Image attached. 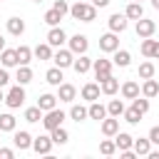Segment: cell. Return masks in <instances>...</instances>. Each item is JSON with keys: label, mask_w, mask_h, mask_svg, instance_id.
<instances>
[{"label": "cell", "mask_w": 159, "mask_h": 159, "mask_svg": "<svg viewBox=\"0 0 159 159\" xmlns=\"http://www.w3.org/2000/svg\"><path fill=\"white\" fill-rule=\"evenodd\" d=\"M70 15L75 20H82V22H92L97 17V7L92 2H84V0H77L72 7H70Z\"/></svg>", "instance_id": "6da1fadb"}, {"label": "cell", "mask_w": 159, "mask_h": 159, "mask_svg": "<svg viewBox=\"0 0 159 159\" xmlns=\"http://www.w3.org/2000/svg\"><path fill=\"white\" fill-rule=\"evenodd\" d=\"M42 124H45V129L47 132H52V129H57V127H62V122H65V112L62 109H50V112H45V117L40 119Z\"/></svg>", "instance_id": "7a4b0ae2"}, {"label": "cell", "mask_w": 159, "mask_h": 159, "mask_svg": "<svg viewBox=\"0 0 159 159\" xmlns=\"http://www.w3.org/2000/svg\"><path fill=\"white\" fill-rule=\"evenodd\" d=\"M22 102H25V89H22V84H15V87L7 92V97H5V104H7L10 109H17Z\"/></svg>", "instance_id": "3957f363"}, {"label": "cell", "mask_w": 159, "mask_h": 159, "mask_svg": "<svg viewBox=\"0 0 159 159\" xmlns=\"http://www.w3.org/2000/svg\"><path fill=\"white\" fill-rule=\"evenodd\" d=\"M117 47H119V37H117V32L109 30L107 35L99 37V50H102V52H114Z\"/></svg>", "instance_id": "277c9868"}, {"label": "cell", "mask_w": 159, "mask_h": 159, "mask_svg": "<svg viewBox=\"0 0 159 159\" xmlns=\"http://www.w3.org/2000/svg\"><path fill=\"white\" fill-rule=\"evenodd\" d=\"M157 30V22L154 20H147V17H139L137 20V37H152Z\"/></svg>", "instance_id": "5b68a950"}, {"label": "cell", "mask_w": 159, "mask_h": 159, "mask_svg": "<svg viewBox=\"0 0 159 159\" xmlns=\"http://www.w3.org/2000/svg\"><path fill=\"white\" fill-rule=\"evenodd\" d=\"M87 47H89V42H87L84 35H72V37H70V50H72V55H84Z\"/></svg>", "instance_id": "8992f818"}, {"label": "cell", "mask_w": 159, "mask_h": 159, "mask_svg": "<svg viewBox=\"0 0 159 159\" xmlns=\"http://www.w3.org/2000/svg\"><path fill=\"white\" fill-rule=\"evenodd\" d=\"M72 50H57L55 55H52V62H55V67H72Z\"/></svg>", "instance_id": "52a82bcc"}, {"label": "cell", "mask_w": 159, "mask_h": 159, "mask_svg": "<svg viewBox=\"0 0 159 159\" xmlns=\"http://www.w3.org/2000/svg\"><path fill=\"white\" fill-rule=\"evenodd\" d=\"M92 67H94V77H97L99 82H102L104 77L112 75V62H109V60H94Z\"/></svg>", "instance_id": "ba28073f"}, {"label": "cell", "mask_w": 159, "mask_h": 159, "mask_svg": "<svg viewBox=\"0 0 159 159\" xmlns=\"http://www.w3.org/2000/svg\"><path fill=\"white\" fill-rule=\"evenodd\" d=\"M65 40H67V35H65V30L62 27H50V32H47V42L52 45V47H62L65 45Z\"/></svg>", "instance_id": "9c48e42d"}, {"label": "cell", "mask_w": 159, "mask_h": 159, "mask_svg": "<svg viewBox=\"0 0 159 159\" xmlns=\"http://www.w3.org/2000/svg\"><path fill=\"white\" fill-rule=\"evenodd\" d=\"M109 30L112 32H124L127 30V15H122V12L109 15Z\"/></svg>", "instance_id": "30bf717a"}, {"label": "cell", "mask_w": 159, "mask_h": 159, "mask_svg": "<svg viewBox=\"0 0 159 159\" xmlns=\"http://www.w3.org/2000/svg\"><path fill=\"white\" fill-rule=\"evenodd\" d=\"M99 82H87L84 87H82V99H87V102H94V99H99Z\"/></svg>", "instance_id": "8fae6325"}, {"label": "cell", "mask_w": 159, "mask_h": 159, "mask_svg": "<svg viewBox=\"0 0 159 159\" xmlns=\"http://www.w3.org/2000/svg\"><path fill=\"white\" fill-rule=\"evenodd\" d=\"M87 117H89V119H97V122H102V119L107 117V107H104V104H99V102L94 99V102L87 107Z\"/></svg>", "instance_id": "7c38bea8"}, {"label": "cell", "mask_w": 159, "mask_h": 159, "mask_svg": "<svg viewBox=\"0 0 159 159\" xmlns=\"http://www.w3.org/2000/svg\"><path fill=\"white\" fill-rule=\"evenodd\" d=\"M117 132H119V117H109V119L104 117L102 119V134L104 137H114Z\"/></svg>", "instance_id": "4fadbf2b"}, {"label": "cell", "mask_w": 159, "mask_h": 159, "mask_svg": "<svg viewBox=\"0 0 159 159\" xmlns=\"http://www.w3.org/2000/svg\"><path fill=\"white\" fill-rule=\"evenodd\" d=\"M32 149L37 154H50L52 152V137H37V139H32Z\"/></svg>", "instance_id": "5bb4252c"}, {"label": "cell", "mask_w": 159, "mask_h": 159, "mask_svg": "<svg viewBox=\"0 0 159 159\" xmlns=\"http://www.w3.org/2000/svg\"><path fill=\"white\" fill-rule=\"evenodd\" d=\"M75 94H77L75 84H67V82H62V84H60V89H57V99H60V102H72V99H75Z\"/></svg>", "instance_id": "9a60e30c"}, {"label": "cell", "mask_w": 159, "mask_h": 159, "mask_svg": "<svg viewBox=\"0 0 159 159\" xmlns=\"http://www.w3.org/2000/svg\"><path fill=\"white\" fill-rule=\"evenodd\" d=\"M12 144H15L20 152H22V149H30V147H32V137H30V132H15Z\"/></svg>", "instance_id": "2e32d148"}, {"label": "cell", "mask_w": 159, "mask_h": 159, "mask_svg": "<svg viewBox=\"0 0 159 159\" xmlns=\"http://www.w3.org/2000/svg\"><path fill=\"white\" fill-rule=\"evenodd\" d=\"M132 142H134V137H132V134H127V132H117V134H114V144H117V149H119V152L132 149Z\"/></svg>", "instance_id": "e0dca14e"}, {"label": "cell", "mask_w": 159, "mask_h": 159, "mask_svg": "<svg viewBox=\"0 0 159 159\" xmlns=\"http://www.w3.org/2000/svg\"><path fill=\"white\" fill-rule=\"evenodd\" d=\"M132 149L137 152V157H144V154H149V152H152V142H149V137H147V139H144V137L134 139V142H132Z\"/></svg>", "instance_id": "ac0fdd59"}, {"label": "cell", "mask_w": 159, "mask_h": 159, "mask_svg": "<svg viewBox=\"0 0 159 159\" xmlns=\"http://www.w3.org/2000/svg\"><path fill=\"white\" fill-rule=\"evenodd\" d=\"M45 80H47V84H52V87H60L62 84V67H52V70H47L45 72Z\"/></svg>", "instance_id": "d6986e66"}, {"label": "cell", "mask_w": 159, "mask_h": 159, "mask_svg": "<svg viewBox=\"0 0 159 159\" xmlns=\"http://www.w3.org/2000/svg\"><path fill=\"white\" fill-rule=\"evenodd\" d=\"M122 97H124V99H134V97H139V84H137L134 80H127V82L122 84Z\"/></svg>", "instance_id": "ffe728a7"}, {"label": "cell", "mask_w": 159, "mask_h": 159, "mask_svg": "<svg viewBox=\"0 0 159 159\" xmlns=\"http://www.w3.org/2000/svg\"><path fill=\"white\" fill-rule=\"evenodd\" d=\"M124 15H127V20H139V17H144V10H142V2H129L127 5V10H124Z\"/></svg>", "instance_id": "44dd1931"}, {"label": "cell", "mask_w": 159, "mask_h": 159, "mask_svg": "<svg viewBox=\"0 0 159 159\" xmlns=\"http://www.w3.org/2000/svg\"><path fill=\"white\" fill-rule=\"evenodd\" d=\"M7 32L15 35V37H20V35L25 32V20H20V17H10V20H7Z\"/></svg>", "instance_id": "7402d4cb"}, {"label": "cell", "mask_w": 159, "mask_h": 159, "mask_svg": "<svg viewBox=\"0 0 159 159\" xmlns=\"http://www.w3.org/2000/svg\"><path fill=\"white\" fill-rule=\"evenodd\" d=\"M0 62H2V67H15V65H20V62H17V52H15V50H7V47L0 52Z\"/></svg>", "instance_id": "603a6c76"}, {"label": "cell", "mask_w": 159, "mask_h": 159, "mask_svg": "<svg viewBox=\"0 0 159 159\" xmlns=\"http://www.w3.org/2000/svg\"><path fill=\"white\" fill-rule=\"evenodd\" d=\"M72 67H75V72H77V75H84V72L92 67V60H89L87 55H80L77 60H72Z\"/></svg>", "instance_id": "cb8c5ba5"}, {"label": "cell", "mask_w": 159, "mask_h": 159, "mask_svg": "<svg viewBox=\"0 0 159 159\" xmlns=\"http://www.w3.org/2000/svg\"><path fill=\"white\" fill-rule=\"evenodd\" d=\"M15 80H17V84H27V82H32V70L27 67V65H17V75H15Z\"/></svg>", "instance_id": "d4e9b609"}, {"label": "cell", "mask_w": 159, "mask_h": 159, "mask_svg": "<svg viewBox=\"0 0 159 159\" xmlns=\"http://www.w3.org/2000/svg\"><path fill=\"white\" fill-rule=\"evenodd\" d=\"M99 89H102L104 94H114V92L119 89V80H114V77L109 75V77H104V80L99 82Z\"/></svg>", "instance_id": "484cf974"}, {"label": "cell", "mask_w": 159, "mask_h": 159, "mask_svg": "<svg viewBox=\"0 0 159 159\" xmlns=\"http://www.w3.org/2000/svg\"><path fill=\"white\" fill-rule=\"evenodd\" d=\"M142 94H144V97H157V94H159V82H157L154 77L144 80V84H142Z\"/></svg>", "instance_id": "4316f807"}, {"label": "cell", "mask_w": 159, "mask_h": 159, "mask_svg": "<svg viewBox=\"0 0 159 159\" xmlns=\"http://www.w3.org/2000/svg\"><path fill=\"white\" fill-rule=\"evenodd\" d=\"M32 55H35L37 60H52V45H50V42H42V45H37V47L32 50Z\"/></svg>", "instance_id": "83f0119b"}, {"label": "cell", "mask_w": 159, "mask_h": 159, "mask_svg": "<svg viewBox=\"0 0 159 159\" xmlns=\"http://www.w3.org/2000/svg\"><path fill=\"white\" fill-rule=\"evenodd\" d=\"M37 107H40L42 112H50V109L57 107V97H55V94H42V97L37 99Z\"/></svg>", "instance_id": "f1b7e54d"}, {"label": "cell", "mask_w": 159, "mask_h": 159, "mask_svg": "<svg viewBox=\"0 0 159 159\" xmlns=\"http://www.w3.org/2000/svg\"><path fill=\"white\" fill-rule=\"evenodd\" d=\"M129 62H132V55L127 52V50H114V65L117 67H129Z\"/></svg>", "instance_id": "f546056e"}, {"label": "cell", "mask_w": 159, "mask_h": 159, "mask_svg": "<svg viewBox=\"0 0 159 159\" xmlns=\"http://www.w3.org/2000/svg\"><path fill=\"white\" fill-rule=\"evenodd\" d=\"M107 114H109V117H122V114H124V102H122V99H112V102L107 104Z\"/></svg>", "instance_id": "4dcf8cb0"}, {"label": "cell", "mask_w": 159, "mask_h": 159, "mask_svg": "<svg viewBox=\"0 0 159 159\" xmlns=\"http://www.w3.org/2000/svg\"><path fill=\"white\" fill-rule=\"evenodd\" d=\"M17 119L12 114H0V132H15Z\"/></svg>", "instance_id": "1f68e13d"}, {"label": "cell", "mask_w": 159, "mask_h": 159, "mask_svg": "<svg viewBox=\"0 0 159 159\" xmlns=\"http://www.w3.org/2000/svg\"><path fill=\"white\" fill-rule=\"evenodd\" d=\"M15 52H17V62H20V65H30V60H32V50H30L27 45H20Z\"/></svg>", "instance_id": "d6a6232c"}, {"label": "cell", "mask_w": 159, "mask_h": 159, "mask_svg": "<svg viewBox=\"0 0 159 159\" xmlns=\"http://www.w3.org/2000/svg\"><path fill=\"white\" fill-rule=\"evenodd\" d=\"M50 137H52V144H67V139H70L67 129H62V127L52 129V132H50Z\"/></svg>", "instance_id": "836d02e7"}, {"label": "cell", "mask_w": 159, "mask_h": 159, "mask_svg": "<svg viewBox=\"0 0 159 159\" xmlns=\"http://www.w3.org/2000/svg\"><path fill=\"white\" fill-rule=\"evenodd\" d=\"M124 122H129V124H139L142 122V112L139 109H134V107H129V109H124Z\"/></svg>", "instance_id": "e575fe53"}, {"label": "cell", "mask_w": 159, "mask_h": 159, "mask_svg": "<svg viewBox=\"0 0 159 159\" xmlns=\"http://www.w3.org/2000/svg\"><path fill=\"white\" fill-rule=\"evenodd\" d=\"M40 119H42V109H40L37 104L25 109V122H40Z\"/></svg>", "instance_id": "d590c367"}, {"label": "cell", "mask_w": 159, "mask_h": 159, "mask_svg": "<svg viewBox=\"0 0 159 159\" xmlns=\"http://www.w3.org/2000/svg\"><path fill=\"white\" fill-rule=\"evenodd\" d=\"M42 20H45V22H47L50 27H55V25H60L62 15H60V12H57V10L52 7V10H47V12H45V17H42Z\"/></svg>", "instance_id": "8d00e7d4"}, {"label": "cell", "mask_w": 159, "mask_h": 159, "mask_svg": "<svg viewBox=\"0 0 159 159\" xmlns=\"http://www.w3.org/2000/svg\"><path fill=\"white\" fill-rule=\"evenodd\" d=\"M70 117H72L75 122H82V119H87V107H82V104H75V107L70 109Z\"/></svg>", "instance_id": "74e56055"}, {"label": "cell", "mask_w": 159, "mask_h": 159, "mask_svg": "<svg viewBox=\"0 0 159 159\" xmlns=\"http://www.w3.org/2000/svg\"><path fill=\"white\" fill-rule=\"evenodd\" d=\"M139 77H142V80L154 77V65H152V62H142V65H139Z\"/></svg>", "instance_id": "f35d334b"}, {"label": "cell", "mask_w": 159, "mask_h": 159, "mask_svg": "<svg viewBox=\"0 0 159 159\" xmlns=\"http://www.w3.org/2000/svg\"><path fill=\"white\" fill-rule=\"evenodd\" d=\"M132 107H134V109H139L142 114H147V112H149V97H142V99H139V97H134Z\"/></svg>", "instance_id": "ab89813d"}, {"label": "cell", "mask_w": 159, "mask_h": 159, "mask_svg": "<svg viewBox=\"0 0 159 159\" xmlns=\"http://www.w3.org/2000/svg\"><path fill=\"white\" fill-rule=\"evenodd\" d=\"M99 152H102L104 157H109V154L117 152V144H114L112 139H104V142H99Z\"/></svg>", "instance_id": "60d3db41"}, {"label": "cell", "mask_w": 159, "mask_h": 159, "mask_svg": "<svg viewBox=\"0 0 159 159\" xmlns=\"http://www.w3.org/2000/svg\"><path fill=\"white\" fill-rule=\"evenodd\" d=\"M152 47H154V40H149V37H142V55L144 57H152Z\"/></svg>", "instance_id": "b9f144b4"}, {"label": "cell", "mask_w": 159, "mask_h": 159, "mask_svg": "<svg viewBox=\"0 0 159 159\" xmlns=\"http://www.w3.org/2000/svg\"><path fill=\"white\" fill-rule=\"evenodd\" d=\"M52 7H55L60 15H67V12H70V5H67L65 0H55V5H52Z\"/></svg>", "instance_id": "7bdbcfd3"}, {"label": "cell", "mask_w": 159, "mask_h": 159, "mask_svg": "<svg viewBox=\"0 0 159 159\" xmlns=\"http://www.w3.org/2000/svg\"><path fill=\"white\" fill-rule=\"evenodd\" d=\"M149 142H152V144H159V124L149 129Z\"/></svg>", "instance_id": "ee69618b"}, {"label": "cell", "mask_w": 159, "mask_h": 159, "mask_svg": "<svg viewBox=\"0 0 159 159\" xmlns=\"http://www.w3.org/2000/svg\"><path fill=\"white\" fill-rule=\"evenodd\" d=\"M7 82H10V75H7V72H5L2 67H0V87H5Z\"/></svg>", "instance_id": "f6af8a7d"}, {"label": "cell", "mask_w": 159, "mask_h": 159, "mask_svg": "<svg viewBox=\"0 0 159 159\" xmlns=\"http://www.w3.org/2000/svg\"><path fill=\"white\" fill-rule=\"evenodd\" d=\"M12 157H15L12 149H0V159H12Z\"/></svg>", "instance_id": "bcb514c9"}, {"label": "cell", "mask_w": 159, "mask_h": 159, "mask_svg": "<svg viewBox=\"0 0 159 159\" xmlns=\"http://www.w3.org/2000/svg\"><path fill=\"white\" fill-rule=\"evenodd\" d=\"M152 57L159 60V40H154V47H152Z\"/></svg>", "instance_id": "7dc6e473"}, {"label": "cell", "mask_w": 159, "mask_h": 159, "mask_svg": "<svg viewBox=\"0 0 159 159\" xmlns=\"http://www.w3.org/2000/svg\"><path fill=\"white\" fill-rule=\"evenodd\" d=\"M92 5H94V7H107L109 0H92Z\"/></svg>", "instance_id": "c3c4849f"}, {"label": "cell", "mask_w": 159, "mask_h": 159, "mask_svg": "<svg viewBox=\"0 0 159 159\" xmlns=\"http://www.w3.org/2000/svg\"><path fill=\"white\" fill-rule=\"evenodd\" d=\"M2 50H5V37L0 35V52H2Z\"/></svg>", "instance_id": "681fc988"}, {"label": "cell", "mask_w": 159, "mask_h": 159, "mask_svg": "<svg viewBox=\"0 0 159 159\" xmlns=\"http://www.w3.org/2000/svg\"><path fill=\"white\" fill-rule=\"evenodd\" d=\"M149 157L152 159H159V152H149Z\"/></svg>", "instance_id": "f907efd6"}, {"label": "cell", "mask_w": 159, "mask_h": 159, "mask_svg": "<svg viewBox=\"0 0 159 159\" xmlns=\"http://www.w3.org/2000/svg\"><path fill=\"white\" fill-rule=\"evenodd\" d=\"M152 7H157V10H159V0H152Z\"/></svg>", "instance_id": "816d5d0a"}, {"label": "cell", "mask_w": 159, "mask_h": 159, "mask_svg": "<svg viewBox=\"0 0 159 159\" xmlns=\"http://www.w3.org/2000/svg\"><path fill=\"white\" fill-rule=\"evenodd\" d=\"M0 102H5V94H2V87H0Z\"/></svg>", "instance_id": "f5cc1de1"}, {"label": "cell", "mask_w": 159, "mask_h": 159, "mask_svg": "<svg viewBox=\"0 0 159 159\" xmlns=\"http://www.w3.org/2000/svg\"><path fill=\"white\" fill-rule=\"evenodd\" d=\"M32 2H42V0H32Z\"/></svg>", "instance_id": "db71d44e"}, {"label": "cell", "mask_w": 159, "mask_h": 159, "mask_svg": "<svg viewBox=\"0 0 159 159\" xmlns=\"http://www.w3.org/2000/svg\"><path fill=\"white\" fill-rule=\"evenodd\" d=\"M134 2H142V0H134Z\"/></svg>", "instance_id": "11a10c76"}]
</instances>
